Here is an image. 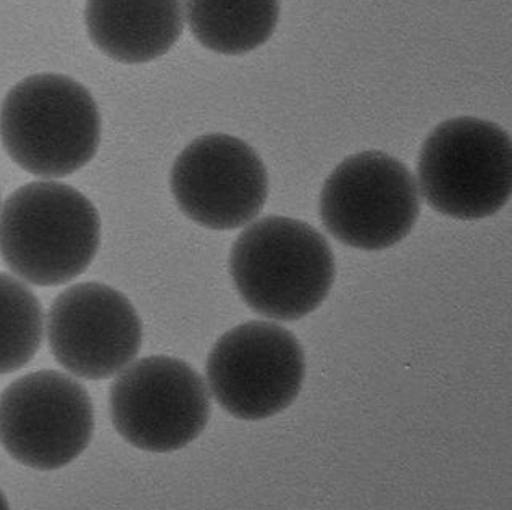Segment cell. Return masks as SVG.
Listing matches in <instances>:
<instances>
[{"mask_svg":"<svg viewBox=\"0 0 512 510\" xmlns=\"http://www.w3.org/2000/svg\"><path fill=\"white\" fill-rule=\"evenodd\" d=\"M99 244V212L68 184L33 181L0 209V257L30 285H67L93 264Z\"/></svg>","mask_w":512,"mask_h":510,"instance_id":"6da1fadb","label":"cell"},{"mask_svg":"<svg viewBox=\"0 0 512 510\" xmlns=\"http://www.w3.org/2000/svg\"><path fill=\"white\" fill-rule=\"evenodd\" d=\"M101 113L70 76L39 73L15 84L0 105V141L10 159L39 178L73 175L96 157Z\"/></svg>","mask_w":512,"mask_h":510,"instance_id":"7a4b0ae2","label":"cell"},{"mask_svg":"<svg viewBox=\"0 0 512 510\" xmlns=\"http://www.w3.org/2000/svg\"><path fill=\"white\" fill-rule=\"evenodd\" d=\"M230 273L243 301L256 314L294 322L327 299L335 281V255L311 225L265 217L236 239Z\"/></svg>","mask_w":512,"mask_h":510,"instance_id":"3957f363","label":"cell"},{"mask_svg":"<svg viewBox=\"0 0 512 510\" xmlns=\"http://www.w3.org/2000/svg\"><path fill=\"white\" fill-rule=\"evenodd\" d=\"M417 180L425 201L446 217H492L511 197V136L480 118L441 123L422 146Z\"/></svg>","mask_w":512,"mask_h":510,"instance_id":"277c9868","label":"cell"},{"mask_svg":"<svg viewBox=\"0 0 512 510\" xmlns=\"http://www.w3.org/2000/svg\"><path fill=\"white\" fill-rule=\"evenodd\" d=\"M109 404L118 435L157 454L193 443L210 419L206 381L175 357H144L123 368L110 386Z\"/></svg>","mask_w":512,"mask_h":510,"instance_id":"5b68a950","label":"cell"},{"mask_svg":"<svg viewBox=\"0 0 512 510\" xmlns=\"http://www.w3.org/2000/svg\"><path fill=\"white\" fill-rule=\"evenodd\" d=\"M419 214L416 178L385 152H361L343 160L320 196V218L328 233L362 251L395 246L411 233Z\"/></svg>","mask_w":512,"mask_h":510,"instance_id":"8992f818","label":"cell"},{"mask_svg":"<svg viewBox=\"0 0 512 510\" xmlns=\"http://www.w3.org/2000/svg\"><path fill=\"white\" fill-rule=\"evenodd\" d=\"M93 435V401L65 373H28L0 394V444L30 469L59 470L72 464Z\"/></svg>","mask_w":512,"mask_h":510,"instance_id":"52a82bcc","label":"cell"},{"mask_svg":"<svg viewBox=\"0 0 512 510\" xmlns=\"http://www.w3.org/2000/svg\"><path fill=\"white\" fill-rule=\"evenodd\" d=\"M215 401L241 420L269 419L293 404L306 375L303 347L272 322H249L215 343L207 359Z\"/></svg>","mask_w":512,"mask_h":510,"instance_id":"ba28073f","label":"cell"},{"mask_svg":"<svg viewBox=\"0 0 512 510\" xmlns=\"http://www.w3.org/2000/svg\"><path fill=\"white\" fill-rule=\"evenodd\" d=\"M170 188L193 222L210 230H236L264 209L269 175L249 144L228 134H206L178 155Z\"/></svg>","mask_w":512,"mask_h":510,"instance_id":"9c48e42d","label":"cell"},{"mask_svg":"<svg viewBox=\"0 0 512 510\" xmlns=\"http://www.w3.org/2000/svg\"><path fill=\"white\" fill-rule=\"evenodd\" d=\"M52 356L83 380H107L136 359L143 323L125 294L102 283H78L55 297L47 314Z\"/></svg>","mask_w":512,"mask_h":510,"instance_id":"30bf717a","label":"cell"},{"mask_svg":"<svg viewBox=\"0 0 512 510\" xmlns=\"http://www.w3.org/2000/svg\"><path fill=\"white\" fill-rule=\"evenodd\" d=\"M89 39L109 59L139 65L160 59L183 34V0H86Z\"/></svg>","mask_w":512,"mask_h":510,"instance_id":"8fae6325","label":"cell"},{"mask_svg":"<svg viewBox=\"0 0 512 510\" xmlns=\"http://www.w3.org/2000/svg\"><path fill=\"white\" fill-rule=\"evenodd\" d=\"M183 7L196 41L222 55L256 51L280 20V0H183Z\"/></svg>","mask_w":512,"mask_h":510,"instance_id":"7c38bea8","label":"cell"},{"mask_svg":"<svg viewBox=\"0 0 512 510\" xmlns=\"http://www.w3.org/2000/svg\"><path fill=\"white\" fill-rule=\"evenodd\" d=\"M42 338L44 310L38 297L23 281L0 272V375L30 364Z\"/></svg>","mask_w":512,"mask_h":510,"instance_id":"4fadbf2b","label":"cell"},{"mask_svg":"<svg viewBox=\"0 0 512 510\" xmlns=\"http://www.w3.org/2000/svg\"><path fill=\"white\" fill-rule=\"evenodd\" d=\"M0 510H10L9 501L5 498V494L0 491Z\"/></svg>","mask_w":512,"mask_h":510,"instance_id":"5bb4252c","label":"cell"}]
</instances>
